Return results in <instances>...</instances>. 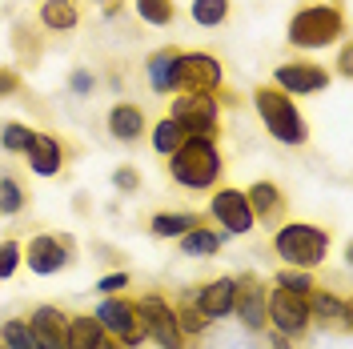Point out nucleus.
I'll return each mask as SVG.
<instances>
[{
	"label": "nucleus",
	"instance_id": "obj_12",
	"mask_svg": "<svg viewBox=\"0 0 353 349\" xmlns=\"http://www.w3.org/2000/svg\"><path fill=\"white\" fill-rule=\"evenodd\" d=\"M333 72L317 61H281L273 68V88H281L285 97H317L321 88H330Z\"/></svg>",
	"mask_w": 353,
	"mask_h": 349
},
{
	"label": "nucleus",
	"instance_id": "obj_30",
	"mask_svg": "<svg viewBox=\"0 0 353 349\" xmlns=\"http://www.w3.org/2000/svg\"><path fill=\"white\" fill-rule=\"evenodd\" d=\"M173 309H176V329H181V337H205L209 326H213L193 301H173Z\"/></svg>",
	"mask_w": 353,
	"mask_h": 349
},
{
	"label": "nucleus",
	"instance_id": "obj_2",
	"mask_svg": "<svg viewBox=\"0 0 353 349\" xmlns=\"http://www.w3.org/2000/svg\"><path fill=\"white\" fill-rule=\"evenodd\" d=\"M333 249V233L325 225H313V221H281L273 229V253L281 257V265L293 269H321L330 261Z\"/></svg>",
	"mask_w": 353,
	"mask_h": 349
},
{
	"label": "nucleus",
	"instance_id": "obj_31",
	"mask_svg": "<svg viewBox=\"0 0 353 349\" xmlns=\"http://www.w3.org/2000/svg\"><path fill=\"white\" fill-rule=\"evenodd\" d=\"M273 285H281L289 293H297V297H309L313 289H317V277H313V269H293V265H281L277 269V277Z\"/></svg>",
	"mask_w": 353,
	"mask_h": 349
},
{
	"label": "nucleus",
	"instance_id": "obj_15",
	"mask_svg": "<svg viewBox=\"0 0 353 349\" xmlns=\"http://www.w3.org/2000/svg\"><path fill=\"white\" fill-rule=\"evenodd\" d=\"M265 297H269V289H265L253 273H241V277H237V306H233V317H237L249 333H265Z\"/></svg>",
	"mask_w": 353,
	"mask_h": 349
},
{
	"label": "nucleus",
	"instance_id": "obj_22",
	"mask_svg": "<svg viewBox=\"0 0 353 349\" xmlns=\"http://www.w3.org/2000/svg\"><path fill=\"white\" fill-rule=\"evenodd\" d=\"M193 225H201V217L197 213H189V209H157L153 217H149V237L176 241L181 233H189Z\"/></svg>",
	"mask_w": 353,
	"mask_h": 349
},
{
	"label": "nucleus",
	"instance_id": "obj_20",
	"mask_svg": "<svg viewBox=\"0 0 353 349\" xmlns=\"http://www.w3.org/2000/svg\"><path fill=\"white\" fill-rule=\"evenodd\" d=\"M176 245H181V257L209 261V257H217V253H221L225 233H221V229H209V225H193L189 233H181V237H176Z\"/></svg>",
	"mask_w": 353,
	"mask_h": 349
},
{
	"label": "nucleus",
	"instance_id": "obj_24",
	"mask_svg": "<svg viewBox=\"0 0 353 349\" xmlns=\"http://www.w3.org/2000/svg\"><path fill=\"white\" fill-rule=\"evenodd\" d=\"M176 52L181 48H157L149 52V61H145V77H149V88H153L157 97H173V68H176Z\"/></svg>",
	"mask_w": 353,
	"mask_h": 349
},
{
	"label": "nucleus",
	"instance_id": "obj_34",
	"mask_svg": "<svg viewBox=\"0 0 353 349\" xmlns=\"http://www.w3.org/2000/svg\"><path fill=\"white\" fill-rule=\"evenodd\" d=\"M132 285V273H125V269H117V273H105L101 281H97V297H109V293H125Z\"/></svg>",
	"mask_w": 353,
	"mask_h": 349
},
{
	"label": "nucleus",
	"instance_id": "obj_21",
	"mask_svg": "<svg viewBox=\"0 0 353 349\" xmlns=\"http://www.w3.org/2000/svg\"><path fill=\"white\" fill-rule=\"evenodd\" d=\"M44 32H72L81 24V0H44L37 8Z\"/></svg>",
	"mask_w": 353,
	"mask_h": 349
},
{
	"label": "nucleus",
	"instance_id": "obj_39",
	"mask_svg": "<svg viewBox=\"0 0 353 349\" xmlns=\"http://www.w3.org/2000/svg\"><path fill=\"white\" fill-rule=\"evenodd\" d=\"M269 341H273V349H293V341L289 337H277V333H269Z\"/></svg>",
	"mask_w": 353,
	"mask_h": 349
},
{
	"label": "nucleus",
	"instance_id": "obj_35",
	"mask_svg": "<svg viewBox=\"0 0 353 349\" xmlns=\"http://www.w3.org/2000/svg\"><path fill=\"white\" fill-rule=\"evenodd\" d=\"M112 185H117L121 193H137V189H141V173L129 169V165H121V169L112 173Z\"/></svg>",
	"mask_w": 353,
	"mask_h": 349
},
{
	"label": "nucleus",
	"instance_id": "obj_38",
	"mask_svg": "<svg viewBox=\"0 0 353 349\" xmlns=\"http://www.w3.org/2000/svg\"><path fill=\"white\" fill-rule=\"evenodd\" d=\"M337 77H353V52H350V41H341V57H337Z\"/></svg>",
	"mask_w": 353,
	"mask_h": 349
},
{
	"label": "nucleus",
	"instance_id": "obj_26",
	"mask_svg": "<svg viewBox=\"0 0 353 349\" xmlns=\"http://www.w3.org/2000/svg\"><path fill=\"white\" fill-rule=\"evenodd\" d=\"M189 17L201 28H221L233 17V0H189Z\"/></svg>",
	"mask_w": 353,
	"mask_h": 349
},
{
	"label": "nucleus",
	"instance_id": "obj_28",
	"mask_svg": "<svg viewBox=\"0 0 353 349\" xmlns=\"http://www.w3.org/2000/svg\"><path fill=\"white\" fill-rule=\"evenodd\" d=\"M132 12L149 28H169L176 21V4L173 0H132Z\"/></svg>",
	"mask_w": 353,
	"mask_h": 349
},
{
	"label": "nucleus",
	"instance_id": "obj_8",
	"mask_svg": "<svg viewBox=\"0 0 353 349\" xmlns=\"http://www.w3.org/2000/svg\"><path fill=\"white\" fill-rule=\"evenodd\" d=\"M169 117L189 137H213L217 141V132H221V105L213 92H173Z\"/></svg>",
	"mask_w": 353,
	"mask_h": 349
},
{
	"label": "nucleus",
	"instance_id": "obj_19",
	"mask_svg": "<svg viewBox=\"0 0 353 349\" xmlns=\"http://www.w3.org/2000/svg\"><path fill=\"white\" fill-rule=\"evenodd\" d=\"M245 201H249V209H253L257 221H277L281 209H285V193H281L277 181H253L245 189Z\"/></svg>",
	"mask_w": 353,
	"mask_h": 349
},
{
	"label": "nucleus",
	"instance_id": "obj_37",
	"mask_svg": "<svg viewBox=\"0 0 353 349\" xmlns=\"http://www.w3.org/2000/svg\"><path fill=\"white\" fill-rule=\"evenodd\" d=\"M68 88H72L77 97H88V92L97 88V77H92V72H72V77H68Z\"/></svg>",
	"mask_w": 353,
	"mask_h": 349
},
{
	"label": "nucleus",
	"instance_id": "obj_33",
	"mask_svg": "<svg viewBox=\"0 0 353 349\" xmlns=\"http://www.w3.org/2000/svg\"><path fill=\"white\" fill-rule=\"evenodd\" d=\"M21 265H24V245L17 237H4L0 241V281H12Z\"/></svg>",
	"mask_w": 353,
	"mask_h": 349
},
{
	"label": "nucleus",
	"instance_id": "obj_1",
	"mask_svg": "<svg viewBox=\"0 0 353 349\" xmlns=\"http://www.w3.org/2000/svg\"><path fill=\"white\" fill-rule=\"evenodd\" d=\"M169 161V177L173 185L189 189V193H209L217 189L221 173H225V161H221V149L213 137H185V145L176 149Z\"/></svg>",
	"mask_w": 353,
	"mask_h": 349
},
{
	"label": "nucleus",
	"instance_id": "obj_18",
	"mask_svg": "<svg viewBox=\"0 0 353 349\" xmlns=\"http://www.w3.org/2000/svg\"><path fill=\"white\" fill-rule=\"evenodd\" d=\"M65 317L68 313L61 306H37L24 321L32 326V333L44 349H65Z\"/></svg>",
	"mask_w": 353,
	"mask_h": 349
},
{
	"label": "nucleus",
	"instance_id": "obj_4",
	"mask_svg": "<svg viewBox=\"0 0 353 349\" xmlns=\"http://www.w3.org/2000/svg\"><path fill=\"white\" fill-rule=\"evenodd\" d=\"M253 109H257L265 132H269L277 145H289V149H301V145H309V121H305V112L297 109V101H293V97H285L281 88L261 85L257 92H253Z\"/></svg>",
	"mask_w": 353,
	"mask_h": 349
},
{
	"label": "nucleus",
	"instance_id": "obj_41",
	"mask_svg": "<svg viewBox=\"0 0 353 349\" xmlns=\"http://www.w3.org/2000/svg\"><path fill=\"white\" fill-rule=\"evenodd\" d=\"M92 4H109V0H92Z\"/></svg>",
	"mask_w": 353,
	"mask_h": 349
},
{
	"label": "nucleus",
	"instance_id": "obj_32",
	"mask_svg": "<svg viewBox=\"0 0 353 349\" xmlns=\"http://www.w3.org/2000/svg\"><path fill=\"white\" fill-rule=\"evenodd\" d=\"M32 132H37V129H28L24 121H8V125L0 129V149H4V153H12V157H24L28 141H32Z\"/></svg>",
	"mask_w": 353,
	"mask_h": 349
},
{
	"label": "nucleus",
	"instance_id": "obj_16",
	"mask_svg": "<svg viewBox=\"0 0 353 349\" xmlns=\"http://www.w3.org/2000/svg\"><path fill=\"white\" fill-rule=\"evenodd\" d=\"M105 129H109L112 141H121V145H137L145 129H149V117L141 105H132V101H117L105 117Z\"/></svg>",
	"mask_w": 353,
	"mask_h": 349
},
{
	"label": "nucleus",
	"instance_id": "obj_29",
	"mask_svg": "<svg viewBox=\"0 0 353 349\" xmlns=\"http://www.w3.org/2000/svg\"><path fill=\"white\" fill-rule=\"evenodd\" d=\"M24 205H28L24 185L12 173H0V217H21Z\"/></svg>",
	"mask_w": 353,
	"mask_h": 349
},
{
	"label": "nucleus",
	"instance_id": "obj_3",
	"mask_svg": "<svg viewBox=\"0 0 353 349\" xmlns=\"http://www.w3.org/2000/svg\"><path fill=\"white\" fill-rule=\"evenodd\" d=\"M285 37L293 48L301 52H317V48H333V44L345 41V12L330 4V0H313L305 8H297L289 17Z\"/></svg>",
	"mask_w": 353,
	"mask_h": 349
},
{
	"label": "nucleus",
	"instance_id": "obj_23",
	"mask_svg": "<svg viewBox=\"0 0 353 349\" xmlns=\"http://www.w3.org/2000/svg\"><path fill=\"white\" fill-rule=\"evenodd\" d=\"M109 333L101 329V321L92 313H72L65 317V349H97Z\"/></svg>",
	"mask_w": 353,
	"mask_h": 349
},
{
	"label": "nucleus",
	"instance_id": "obj_7",
	"mask_svg": "<svg viewBox=\"0 0 353 349\" xmlns=\"http://www.w3.org/2000/svg\"><path fill=\"white\" fill-rule=\"evenodd\" d=\"M225 88V65L205 48H181L173 68V92H217Z\"/></svg>",
	"mask_w": 353,
	"mask_h": 349
},
{
	"label": "nucleus",
	"instance_id": "obj_27",
	"mask_svg": "<svg viewBox=\"0 0 353 349\" xmlns=\"http://www.w3.org/2000/svg\"><path fill=\"white\" fill-rule=\"evenodd\" d=\"M0 349H44V346L37 341V333L24 317H8V321H0Z\"/></svg>",
	"mask_w": 353,
	"mask_h": 349
},
{
	"label": "nucleus",
	"instance_id": "obj_5",
	"mask_svg": "<svg viewBox=\"0 0 353 349\" xmlns=\"http://www.w3.org/2000/svg\"><path fill=\"white\" fill-rule=\"evenodd\" d=\"M92 317L101 321V329L109 333L112 341H121L125 349H137V346H145V341H149V337H145V321H141V313H137V297L109 293V297H101V301H97Z\"/></svg>",
	"mask_w": 353,
	"mask_h": 349
},
{
	"label": "nucleus",
	"instance_id": "obj_6",
	"mask_svg": "<svg viewBox=\"0 0 353 349\" xmlns=\"http://www.w3.org/2000/svg\"><path fill=\"white\" fill-rule=\"evenodd\" d=\"M265 329L277 333V337H289V341H301L313 329V321H309V297H297V293H289L281 285H273L269 297H265Z\"/></svg>",
	"mask_w": 353,
	"mask_h": 349
},
{
	"label": "nucleus",
	"instance_id": "obj_9",
	"mask_svg": "<svg viewBox=\"0 0 353 349\" xmlns=\"http://www.w3.org/2000/svg\"><path fill=\"white\" fill-rule=\"evenodd\" d=\"M205 213H209L213 225H221L225 237H249V233L257 229V217H253V209H249V201H245V189H233V185L213 189Z\"/></svg>",
	"mask_w": 353,
	"mask_h": 349
},
{
	"label": "nucleus",
	"instance_id": "obj_17",
	"mask_svg": "<svg viewBox=\"0 0 353 349\" xmlns=\"http://www.w3.org/2000/svg\"><path fill=\"white\" fill-rule=\"evenodd\" d=\"M24 157H28V173L32 177H57L65 169V145L52 132H32Z\"/></svg>",
	"mask_w": 353,
	"mask_h": 349
},
{
	"label": "nucleus",
	"instance_id": "obj_36",
	"mask_svg": "<svg viewBox=\"0 0 353 349\" xmlns=\"http://www.w3.org/2000/svg\"><path fill=\"white\" fill-rule=\"evenodd\" d=\"M21 92V72H12V68L0 65V101L4 97H17Z\"/></svg>",
	"mask_w": 353,
	"mask_h": 349
},
{
	"label": "nucleus",
	"instance_id": "obj_11",
	"mask_svg": "<svg viewBox=\"0 0 353 349\" xmlns=\"http://www.w3.org/2000/svg\"><path fill=\"white\" fill-rule=\"evenodd\" d=\"M72 261V241L61 233H32L24 241V269L37 277H57Z\"/></svg>",
	"mask_w": 353,
	"mask_h": 349
},
{
	"label": "nucleus",
	"instance_id": "obj_14",
	"mask_svg": "<svg viewBox=\"0 0 353 349\" xmlns=\"http://www.w3.org/2000/svg\"><path fill=\"white\" fill-rule=\"evenodd\" d=\"M193 306L209 317V321H221V317H233V306H237V277L233 273H225V277H213V281H205L189 297Z\"/></svg>",
	"mask_w": 353,
	"mask_h": 349
},
{
	"label": "nucleus",
	"instance_id": "obj_40",
	"mask_svg": "<svg viewBox=\"0 0 353 349\" xmlns=\"http://www.w3.org/2000/svg\"><path fill=\"white\" fill-rule=\"evenodd\" d=\"M97 349H125V346H121V341H112V337H105V341H101Z\"/></svg>",
	"mask_w": 353,
	"mask_h": 349
},
{
	"label": "nucleus",
	"instance_id": "obj_13",
	"mask_svg": "<svg viewBox=\"0 0 353 349\" xmlns=\"http://www.w3.org/2000/svg\"><path fill=\"white\" fill-rule=\"evenodd\" d=\"M309 321L321 329H350L353 321V306L350 297H341V293H333V289H325V285H317L313 293H309Z\"/></svg>",
	"mask_w": 353,
	"mask_h": 349
},
{
	"label": "nucleus",
	"instance_id": "obj_25",
	"mask_svg": "<svg viewBox=\"0 0 353 349\" xmlns=\"http://www.w3.org/2000/svg\"><path fill=\"white\" fill-rule=\"evenodd\" d=\"M145 137H149V145H153L157 157H173L176 149L185 145V137H189V132L181 129L173 117H161V121H153V125L145 129Z\"/></svg>",
	"mask_w": 353,
	"mask_h": 349
},
{
	"label": "nucleus",
	"instance_id": "obj_10",
	"mask_svg": "<svg viewBox=\"0 0 353 349\" xmlns=\"http://www.w3.org/2000/svg\"><path fill=\"white\" fill-rule=\"evenodd\" d=\"M137 313H141V321H145V337H149L157 349H185V337H181V329H176L173 301H165L161 293H145V297H137Z\"/></svg>",
	"mask_w": 353,
	"mask_h": 349
}]
</instances>
